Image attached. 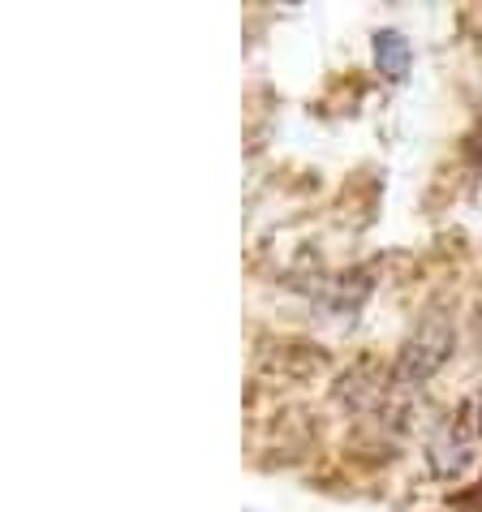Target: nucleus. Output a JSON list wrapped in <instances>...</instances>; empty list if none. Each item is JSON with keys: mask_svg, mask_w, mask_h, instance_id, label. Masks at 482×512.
I'll return each instance as SVG.
<instances>
[{"mask_svg": "<svg viewBox=\"0 0 482 512\" xmlns=\"http://www.w3.org/2000/svg\"><path fill=\"white\" fill-rule=\"evenodd\" d=\"M478 444H482V392L470 396L457 414L439 426V435L431 439V452H427L431 474L435 478H461L465 469L474 465Z\"/></svg>", "mask_w": 482, "mask_h": 512, "instance_id": "obj_1", "label": "nucleus"}, {"mask_svg": "<svg viewBox=\"0 0 482 512\" xmlns=\"http://www.w3.org/2000/svg\"><path fill=\"white\" fill-rule=\"evenodd\" d=\"M452 345H457V336H452V319L439 315V310H431V315L418 323V332L401 345V358H396V383H405V388L427 383L439 366L448 362Z\"/></svg>", "mask_w": 482, "mask_h": 512, "instance_id": "obj_2", "label": "nucleus"}, {"mask_svg": "<svg viewBox=\"0 0 482 512\" xmlns=\"http://www.w3.org/2000/svg\"><path fill=\"white\" fill-rule=\"evenodd\" d=\"M375 65H379V74L392 78V82H401L409 74V44H405L401 31H379L375 35Z\"/></svg>", "mask_w": 482, "mask_h": 512, "instance_id": "obj_3", "label": "nucleus"}, {"mask_svg": "<svg viewBox=\"0 0 482 512\" xmlns=\"http://www.w3.org/2000/svg\"><path fill=\"white\" fill-rule=\"evenodd\" d=\"M452 508H457V512H482V482H478V487H470V491H461L457 500H452Z\"/></svg>", "mask_w": 482, "mask_h": 512, "instance_id": "obj_4", "label": "nucleus"}]
</instances>
